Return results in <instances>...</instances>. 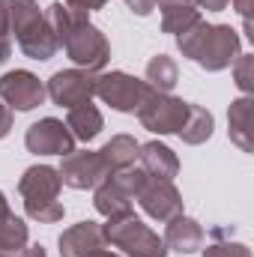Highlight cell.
Masks as SVG:
<instances>
[{
  "label": "cell",
  "instance_id": "cell-1",
  "mask_svg": "<svg viewBox=\"0 0 254 257\" xmlns=\"http://www.w3.org/2000/svg\"><path fill=\"white\" fill-rule=\"evenodd\" d=\"M54 36H57V48H63L66 57L75 66L87 69V72H102L111 60V42L105 39V33L90 21V12L72 9L63 0H54L45 12Z\"/></svg>",
  "mask_w": 254,
  "mask_h": 257
},
{
  "label": "cell",
  "instance_id": "cell-2",
  "mask_svg": "<svg viewBox=\"0 0 254 257\" xmlns=\"http://www.w3.org/2000/svg\"><path fill=\"white\" fill-rule=\"evenodd\" d=\"M177 48L183 57L206 72H221L242 54V39L230 24H206L197 21L186 33L177 36Z\"/></svg>",
  "mask_w": 254,
  "mask_h": 257
},
{
  "label": "cell",
  "instance_id": "cell-3",
  "mask_svg": "<svg viewBox=\"0 0 254 257\" xmlns=\"http://www.w3.org/2000/svg\"><path fill=\"white\" fill-rule=\"evenodd\" d=\"M9 18V36L30 60H51L57 54V36L36 0H3Z\"/></svg>",
  "mask_w": 254,
  "mask_h": 257
},
{
  "label": "cell",
  "instance_id": "cell-4",
  "mask_svg": "<svg viewBox=\"0 0 254 257\" xmlns=\"http://www.w3.org/2000/svg\"><path fill=\"white\" fill-rule=\"evenodd\" d=\"M60 171L51 165H33L21 174L18 180V194L24 200V212L39 221V224H54L63 218V203H60Z\"/></svg>",
  "mask_w": 254,
  "mask_h": 257
},
{
  "label": "cell",
  "instance_id": "cell-5",
  "mask_svg": "<svg viewBox=\"0 0 254 257\" xmlns=\"http://www.w3.org/2000/svg\"><path fill=\"white\" fill-rule=\"evenodd\" d=\"M102 233L108 245L123 248L126 257H168L165 239L156 230H150L135 212L108 218V224H102Z\"/></svg>",
  "mask_w": 254,
  "mask_h": 257
},
{
  "label": "cell",
  "instance_id": "cell-6",
  "mask_svg": "<svg viewBox=\"0 0 254 257\" xmlns=\"http://www.w3.org/2000/svg\"><path fill=\"white\" fill-rule=\"evenodd\" d=\"M147 180V174L141 168H123V171H114L111 177H105L96 189H93V206L99 215L105 218H117V215H126L132 212V200L141 189V183Z\"/></svg>",
  "mask_w": 254,
  "mask_h": 257
},
{
  "label": "cell",
  "instance_id": "cell-7",
  "mask_svg": "<svg viewBox=\"0 0 254 257\" xmlns=\"http://www.w3.org/2000/svg\"><path fill=\"white\" fill-rule=\"evenodd\" d=\"M93 96H99L105 105H111L120 114H138V108L150 96V87L147 81L129 72H99L93 78Z\"/></svg>",
  "mask_w": 254,
  "mask_h": 257
},
{
  "label": "cell",
  "instance_id": "cell-8",
  "mask_svg": "<svg viewBox=\"0 0 254 257\" xmlns=\"http://www.w3.org/2000/svg\"><path fill=\"white\" fill-rule=\"evenodd\" d=\"M186 114H189V102L171 93H156V90H150V96L138 108L141 126L150 128L153 135H177L186 123Z\"/></svg>",
  "mask_w": 254,
  "mask_h": 257
},
{
  "label": "cell",
  "instance_id": "cell-9",
  "mask_svg": "<svg viewBox=\"0 0 254 257\" xmlns=\"http://www.w3.org/2000/svg\"><path fill=\"white\" fill-rule=\"evenodd\" d=\"M57 171H60L63 186L78 189V192L96 189L105 177H111V171H108L99 150H72L69 156H63V165Z\"/></svg>",
  "mask_w": 254,
  "mask_h": 257
},
{
  "label": "cell",
  "instance_id": "cell-10",
  "mask_svg": "<svg viewBox=\"0 0 254 257\" xmlns=\"http://www.w3.org/2000/svg\"><path fill=\"white\" fill-rule=\"evenodd\" d=\"M45 84L27 69L6 72L0 78V99L9 111H33L45 102Z\"/></svg>",
  "mask_w": 254,
  "mask_h": 257
},
{
  "label": "cell",
  "instance_id": "cell-11",
  "mask_svg": "<svg viewBox=\"0 0 254 257\" xmlns=\"http://www.w3.org/2000/svg\"><path fill=\"white\" fill-rule=\"evenodd\" d=\"M138 203L141 209L156 218V221H171L174 215L183 212V194L174 186V180H156V177H147L138 189Z\"/></svg>",
  "mask_w": 254,
  "mask_h": 257
},
{
  "label": "cell",
  "instance_id": "cell-12",
  "mask_svg": "<svg viewBox=\"0 0 254 257\" xmlns=\"http://www.w3.org/2000/svg\"><path fill=\"white\" fill-rule=\"evenodd\" d=\"M93 78L96 75L87 69H60L48 78L45 93L54 105L69 111V108H78V105L93 99Z\"/></svg>",
  "mask_w": 254,
  "mask_h": 257
},
{
  "label": "cell",
  "instance_id": "cell-13",
  "mask_svg": "<svg viewBox=\"0 0 254 257\" xmlns=\"http://www.w3.org/2000/svg\"><path fill=\"white\" fill-rule=\"evenodd\" d=\"M24 147L30 153H36V156H60L63 159V156H69L75 150V138L66 128L63 120L45 117V120H39V123H33V126L27 128Z\"/></svg>",
  "mask_w": 254,
  "mask_h": 257
},
{
  "label": "cell",
  "instance_id": "cell-14",
  "mask_svg": "<svg viewBox=\"0 0 254 257\" xmlns=\"http://www.w3.org/2000/svg\"><path fill=\"white\" fill-rule=\"evenodd\" d=\"M60 245V257H90L93 251L105 248V233H102V224L96 221H78L72 227H66L57 239Z\"/></svg>",
  "mask_w": 254,
  "mask_h": 257
},
{
  "label": "cell",
  "instance_id": "cell-15",
  "mask_svg": "<svg viewBox=\"0 0 254 257\" xmlns=\"http://www.w3.org/2000/svg\"><path fill=\"white\" fill-rule=\"evenodd\" d=\"M138 168L147 177L174 180L180 174V159H177V153L171 147H165L159 141H150V144H141V150H138Z\"/></svg>",
  "mask_w": 254,
  "mask_h": 257
},
{
  "label": "cell",
  "instance_id": "cell-16",
  "mask_svg": "<svg viewBox=\"0 0 254 257\" xmlns=\"http://www.w3.org/2000/svg\"><path fill=\"white\" fill-rule=\"evenodd\" d=\"M165 245L168 248H174V251H180V254H194L200 245H203V227H200V221H194L189 215H174L171 221H168V227H165Z\"/></svg>",
  "mask_w": 254,
  "mask_h": 257
},
{
  "label": "cell",
  "instance_id": "cell-17",
  "mask_svg": "<svg viewBox=\"0 0 254 257\" xmlns=\"http://www.w3.org/2000/svg\"><path fill=\"white\" fill-rule=\"evenodd\" d=\"M66 128L72 132L75 141L90 144V141H96V138L102 135L105 117H102V111H99L93 102H84V105H78V108H69V114H66Z\"/></svg>",
  "mask_w": 254,
  "mask_h": 257
},
{
  "label": "cell",
  "instance_id": "cell-18",
  "mask_svg": "<svg viewBox=\"0 0 254 257\" xmlns=\"http://www.w3.org/2000/svg\"><path fill=\"white\" fill-rule=\"evenodd\" d=\"M251 96H239L230 102V111H227V135L230 141L242 150V153H251Z\"/></svg>",
  "mask_w": 254,
  "mask_h": 257
},
{
  "label": "cell",
  "instance_id": "cell-19",
  "mask_svg": "<svg viewBox=\"0 0 254 257\" xmlns=\"http://www.w3.org/2000/svg\"><path fill=\"white\" fill-rule=\"evenodd\" d=\"M138 150H141V144H138L132 135H114V138L99 150V153H102V159H105L108 171L114 174V171L132 168V165L138 162Z\"/></svg>",
  "mask_w": 254,
  "mask_h": 257
},
{
  "label": "cell",
  "instance_id": "cell-20",
  "mask_svg": "<svg viewBox=\"0 0 254 257\" xmlns=\"http://www.w3.org/2000/svg\"><path fill=\"white\" fill-rule=\"evenodd\" d=\"M212 128H215V117L203 108V105H191L189 102V114H186V123L177 132L186 144L197 147V144H206L212 138Z\"/></svg>",
  "mask_w": 254,
  "mask_h": 257
},
{
  "label": "cell",
  "instance_id": "cell-21",
  "mask_svg": "<svg viewBox=\"0 0 254 257\" xmlns=\"http://www.w3.org/2000/svg\"><path fill=\"white\" fill-rule=\"evenodd\" d=\"M144 81H147V87L156 90V93H171V90L177 87V81H180V69H177V63H174V57L156 54V57L147 63Z\"/></svg>",
  "mask_w": 254,
  "mask_h": 257
},
{
  "label": "cell",
  "instance_id": "cell-22",
  "mask_svg": "<svg viewBox=\"0 0 254 257\" xmlns=\"http://www.w3.org/2000/svg\"><path fill=\"white\" fill-rule=\"evenodd\" d=\"M233 81L242 90V96H251V90H254V57L251 54H239L233 60Z\"/></svg>",
  "mask_w": 254,
  "mask_h": 257
},
{
  "label": "cell",
  "instance_id": "cell-23",
  "mask_svg": "<svg viewBox=\"0 0 254 257\" xmlns=\"http://www.w3.org/2000/svg\"><path fill=\"white\" fill-rule=\"evenodd\" d=\"M203 257H251V248L245 242H230L227 239H212V245L203 248Z\"/></svg>",
  "mask_w": 254,
  "mask_h": 257
},
{
  "label": "cell",
  "instance_id": "cell-24",
  "mask_svg": "<svg viewBox=\"0 0 254 257\" xmlns=\"http://www.w3.org/2000/svg\"><path fill=\"white\" fill-rule=\"evenodd\" d=\"M233 9L242 15V24H245V36L251 39V0H233Z\"/></svg>",
  "mask_w": 254,
  "mask_h": 257
},
{
  "label": "cell",
  "instance_id": "cell-25",
  "mask_svg": "<svg viewBox=\"0 0 254 257\" xmlns=\"http://www.w3.org/2000/svg\"><path fill=\"white\" fill-rule=\"evenodd\" d=\"M66 6H72V9H81V12H96V9H102L105 3H111V0H63Z\"/></svg>",
  "mask_w": 254,
  "mask_h": 257
},
{
  "label": "cell",
  "instance_id": "cell-26",
  "mask_svg": "<svg viewBox=\"0 0 254 257\" xmlns=\"http://www.w3.org/2000/svg\"><path fill=\"white\" fill-rule=\"evenodd\" d=\"M126 6L135 12V15H141V18H147L153 9H156V0H126Z\"/></svg>",
  "mask_w": 254,
  "mask_h": 257
},
{
  "label": "cell",
  "instance_id": "cell-27",
  "mask_svg": "<svg viewBox=\"0 0 254 257\" xmlns=\"http://www.w3.org/2000/svg\"><path fill=\"white\" fill-rule=\"evenodd\" d=\"M12 123H15L12 111H9V108H6V105L0 102V141H3V138H6V135L12 132Z\"/></svg>",
  "mask_w": 254,
  "mask_h": 257
},
{
  "label": "cell",
  "instance_id": "cell-28",
  "mask_svg": "<svg viewBox=\"0 0 254 257\" xmlns=\"http://www.w3.org/2000/svg\"><path fill=\"white\" fill-rule=\"evenodd\" d=\"M227 3H230V0H194V6H197V9H206V12H221Z\"/></svg>",
  "mask_w": 254,
  "mask_h": 257
},
{
  "label": "cell",
  "instance_id": "cell-29",
  "mask_svg": "<svg viewBox=\"0 0 254 257\" xmlns=\"http://www.w3.org/2000/svg\"><path fill=\"white\" fill-rule=\"evenodd\" d=\"M156 6H159L162 12H168V9H183V6H194V0H156Z\"/></svg>",
  "mask_w": 254,
  "mask_h": 257
},
{
  "label": "cell",
  "instance_id": "cell-30",
  "mask_svg": "<svg viewBox=\"0 0 254 257\" xmlns=\"http://www.w3.org/2000/svg\"><path fill=\"white\" fill-rule=\"evenodd\" d=\"M12 257H48V254H45V248H42V245H24L18 254H12Z\"/></svg>",
  "mask_w": 254,
  "mask_h": 257
},
{
  "label": "cell",
  "instance_id": "cell-31",
  "mask_svg": "<svg viewBox=\"0 0 254 257\" xmlns=\"http://www.w3.org/2000/svg\"><path fill=\"white\" fill-rule=\"evenodd\" d=\"M9 215H12V209H9V203H6V194L0 192V224H3Z\"/></svg>",
  "mask_w": 254,
  "mask_h": 257
},
{
  "label": "cell",
  "instance_id": "cell-32",
  "mask_svg": "<svg viewBox=\"0 0 254 257\" xmlns=\"http://www.w3.org/2000/svg\"><path fill=\"white\" fill-rule=\"evenodd\" d=\"M90 257H120V254H114V251H108V248H99V251H93Z\"/></svg>",
  "mask_w": 254,
  "mask_h": 257
},
{
  "label": "cell",
  "instance_id": "cell-33",
  "mask_svg": "<svg viewBox=\"0 0 254 257\" xmlns=\"http://www.w3.org/2000/svg\"><path fill=\"white\" fill-rule=\"evenodd\" d=\"M0 257H12V254H0Z\"/></svg>",
  "mask_w": 254,
  "mask_h": 257
}]
</instances>
